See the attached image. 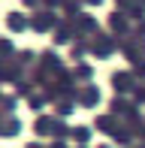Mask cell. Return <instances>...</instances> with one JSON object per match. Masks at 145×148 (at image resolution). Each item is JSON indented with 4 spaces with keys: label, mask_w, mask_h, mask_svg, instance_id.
Segmentation results:
<instances>
[{
    "label": "cell",
    "mask_w": 145,
    "mask_h": 148,
    "mask_svg": "<svg viewBox=\"0 0 145 148\" xmlns=\"http://www.w3.org/2000/svg\"><path fill=\"white\" fill-rule=\"evenodd\" d=\"M9 27H12V30H21V27H24V18L18 15V12H12V15H9Z\"/></svg>",
    "instance_id": "1"
},
{
    "label": "cell",
    "mask_w": 145,
    "mask_h": 148,
    "mask_svg": "<svg viewBox=\"0 0 145 148\" xmlns=\"http://www.w3.org/2000/svg\"><path fill=\"white\" fill-rule=\"evenodd\" d=\"M72 136H76V142H88V130H85V127H76Z\"/></svg>",
    "instance_id": "2"
}]
</instances>
